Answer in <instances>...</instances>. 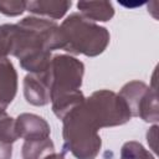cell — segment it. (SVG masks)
<instances>
[{"mask_svg": "<svg viewBox=\"0 0 159 159\" xmlns=\"http://www.w3.org/2000/svg\"><path fill=\"white\" fill-rule=\"evenodd\" d=\"M60 50V26L37 16H27L15 24L12 56L30 73L46 72L51 63V51Z\"/></svg>", "mask_w": 159, "mask_h": 159, "instance_id": "1", "label": "cell"}, {"mask_svg": "<svg viewBox=\"0 0 159 159\" xmlns=\"http://www.w3.org/2000/svg\"><path fill=\"white\" fill-rule=\"evenodd\" d=\"M111 35L103 26L97 25L81 14L73 12L60 25V50L72 55L96 57L109 45Z\"/></svg>", "mask_w": 159, "mask_h": 159, "instance_id": "2", "label": "cell"}, {"mask_svg": "<svg viewBox=\"0 0 159 159\" xmlns=\"http://www.w3.org/2000/svg\"><path fill=\"white\" fill-rule=\"evenodd\" d=\"M63 149L76 159H96L102 147L98 127L84 107V101L62 118Z\"/></svg>", "mask_w": 159, "mask_h": 159, "instance_id": "3", "label": "cell"}, {"mask_svg": "<svg viewBox=\"0 0 159 159\" xmlns=\"http://www.w3.org/2000/svg\"><path fill=\"white\" fill-rule=\"evenodd\" d=\"M84 107L94 120L98 129L125 124L130 120L132 114L124 99L109 89L93 92L84 99Z\"/></svg>", "mask_w": 159, "mask_h": 159, "instance_id": "4", "label": "cell"}, {"mask_svg": "<svg viewBox=\"0 0 159 159\" xmlns=\"http://www.w3.org/2000/svg\"><path fill=\"white\" fill-rule=\"evenodd\" d=\"M51 88V101L80 91L84 73V65L70 55H56L47 70Z\"/></svg>", "mask_w": 159, "mask_h": 159, "instance_id": "5", "label": "cell"}, {"mask_svg": "<svg viewBox=\"0 0 159 159\" xmlns=\"http://www.w3.org/2000/svg\"><path fill=\"white\" fill-rule=\"evenodd\" d=\"M24 96L27 103L37 107L51 102V88L48 73H30L24 78Z\"/></svg>", "mask_w": 159, "mask_h": 159, "instance_id": "6", "label": "cell"}, {"mask_svg": "<svg viewBox=\"0 0 159 159\" xmlns=\"http://www.w3.org/2000/svg\"><path fill=\"white\" fill-rule=\"evenodd\" d=\"M15 125L19 138H24L25 140L50 138V124L37 114L21 113L15 119Z\"/></svg>", "mask_w": 159, "mask_h": 159, "instance_id": "7", "label": "cell"}, {"mask_svg": "<svg viewBox=\"0 0 159 159\" xmlns=\"http://www.w3.org/2000/svg\"><path fill=\"white\" fill-rule=\"evenodd\" d=\"M17 92V73L9 58L0 60V109L12 102Z\"/></svg>", "mask_w": 159, "mask_h": 159, "instance_id": "8", "label": "cell"}, {"mask_svg": "<svg viewBox=\"0 0 159 159\" xmlns=\"http://www.w3.org/2000/svg\"><path fill=\"white\" fill-rule=\"evenodd\" d=\"M72 1L62 0V1H52V0H36L27 1L26 10L41 16H47L51 19H61L71 7Z\"/></svg>", "mask_w": 159, "mask_h": 159, "instance_id": "9", "label": "cell"}, {"mask_svg": "<svg viewBox=\"0 0 159 159\" xmlns=\"http://www.w3.org/2000/svg\"><path fill=\"white\" fill-rule=\"evenodd\" d=\"M77 7L80 14L92 22H106L114 15V7L111 1H78Z\"/></svg>", "mask_w": 159, "mask_h": 159, "instance_id": "10", "label": "cell"}, {"mask_svg": "<svg viewBox=\"0 0 159 159\" xmlns=\"http://www.w3.org/2000/svg\"><path fill=\"white\" fill-rule=\"evenodd\" d=\"M149 86H147L144 82L142 81H130L128 83H125L120 91H119V96L124 99V102L127 103L129 112L132 114V117H137V112H138V106L144 96V93L147 92Z\"/></svg>", "mask_w": 159, "mask_h": 159, "instance_id": "11", "label": "cell"}, {"mask_svg": "<svg viewBox=\"0 0 159 159\" xmlns=\"http://www.w3.org/2000/svg\"><path fill=\"white\" fill-rule=\"evenodd\" d=\"M55 153V145L51 138L25 140L21 148L22 159H45Z\"/></svg>", "mask_w": 159, "mask_h": 159, "instance_id": "12", "label": "cell"}, {"mask_svg": "<svg viewBox=\"0 0 159 159\" xmlns=\"http://www.w3.org/2000/svg\"><path fill=\"white\" fill-rule=\"evenodd\" d=\"M137 117H140L144 122L148 123H157L159 119V108H158V97L155 87H148L147 92L144 93L139 106Z\"/></svg>", "mask_w": 159, "mask_h": 159, "instance_id": "13", "label": "cell"}, {"mask_svg": "<svg viewBox=\"0 0 159 159\" xmlns=\"http://www.w3.org/2000/svg\"><path fill=\"white\" fill-rule=\"evenodd\" d=\"M86 99V97L83 96V93L81 91L58 97L56 99H52V112L55 113V116L57 118H60L62 120V118L75 107H77L78 104H81L83 101Z\"/></svg>", "mask_w": 159, "mask_h": 159, "instance_id": "14", "label": "cell"}, {"mask_svg": "<svg viewBox=\"0 0 159 159\" xmlns=\"http://www.w3.org/2000/svg\"><path fill=\"white\" fill-rule=\"evenodd\" d=\"M19 139V134L16 132L15 119L10 117L4 109H0V140L12 144Z\"/></svg>", "mask_w": 159, "mask_h": 159, "instance_id": "15", "label": "cell"}, {"mask_svg": "<svg viewBox=\"0 0 159 159\" xmlns=\"http://www.w3.org/2000/svg\"><path fill=\"white\" fill-rule=\"evenodd\" d=\"M120 159H155L139 142L130 140L123 144L120 149Z\"/></svg>", "mask_w": 159, "mask_h": 159, "instance_id": "16", "label": "cell"}, {"mask_svg": "<svg viewBox=\"0 0 159 159\" xmlns=\"http://www.w3.org/2000/svg\"><path fill=\"white\" fill-rule=\"evenodd\" d=\"M15 36V25L5 24L0 26V60L7 58L12 53Z\"/></svg>", "mask_w": 159, "mask_h": 159, "instance_id": "17", "label": "cell"}, {"mask_svg": "<svg viewBox=\"0 0 159 159\" xmlns=\"http://www.w3.org/2000/svg\"><path fill=\"white\" fill-rule=\"evenodd\" d=\"M27 1H0V12L6 16H17L26 10Z\"/></svg>", "mask_w": 159, "mask_h": 159, "instance_id": "18", "label": "cell"}, {"mask_svg": "<svg viewBox=\"0 0 159 159\" xmlns=\"http://www.w3.org/2000/svg\"><path fill=\"white\" fill-rule=\"evenodd\" d=\"M157 133H158V125H153L147 133V140L153 152H157Z\"/></svg>", "mask_w": 159, "mask_h": 159, "instance_id": "19", "label": "cell"}, {"mask_svg": "<svg viewBox=\"0 0 159 159\" xmlns=\"http://www.w3.org/2000/svg\"><path fill=\"white\" fill-rule=\"evenodd\" d=\"M12 147L9 143L0 140V159H11Z\"/></svg>", "mask_w": 159, "mask_h": 159, "instance_id": "20", "label": "cell"}, {"mask_svg": "<svg viewBox=\"0 0 159 159\" xmlns=\"http://www.w3.org/2000/svg\"><path fill=\"white\" fill-rule=\"evenodd\" d=\"M45 159H66V158H65V155L61 154V153H52V154L47 155Z\"/></svg>", "mask_w": 159, "mask_h": 159, "instance_id": "21", "label": "cell"}]
</instances>
